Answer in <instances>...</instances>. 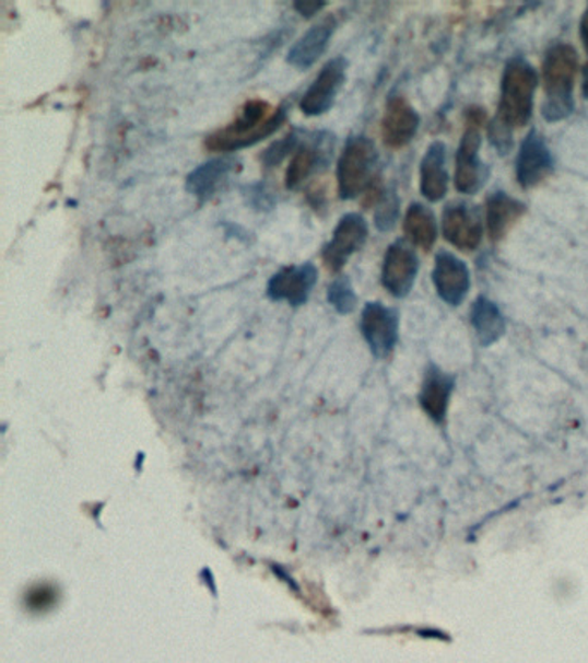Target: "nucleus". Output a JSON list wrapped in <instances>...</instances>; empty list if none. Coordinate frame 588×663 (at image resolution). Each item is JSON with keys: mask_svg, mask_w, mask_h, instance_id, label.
Instances as JSON below:
<instances>
[{"mask_svg": "<svg viewBox=\"0 0 588 663\" xmlns=\"http://www.w3.org/2000/svg\"><path fill=\"white\" fill-rule=\"evenodd\" d=\"M421 118L418 111L409 104L404 95H392L388 98L381 119V137L388 148L401 149L408 146L420 128Z\"/></svg>", "mask_w": 588, "mask_h": 663, "instance_id": "nucleus-14", "label": "nucleus"}, {"mask_svg": "<svg viewBox=\"0 0 588 663\" xmlns=\"http://www.w3.org/2000/svg\"><path fill=\"white\" fill-rule=\"evenodd\" d=\"M470 318L477 339L483 348L495 345L506 334V319L503 313L497 304L485 295H480L479 300L474 301Z\"/></svg>", "mask_w": 588, "mask_h": 663, "instance_id": "nucleus-21", "label": "nucleus"}, {"mask_svg": "<svg viewBox=\"0 0 588 663\" xmlns=\"http://www.w3.org/2000/svg\"><path fill=\"white\" fill-rule=\"evenodd\" d=\"M581 92H584V97L588 101V61L584 68V85H581Z\"/></svg>", "mask_w": 588, "mask_h": 663, "instance_id": "nucleus-29", "label": "nucleus"}, {"mask_svg": "<svg viewBox=\"0 0 588 663\" xmlns=\"http://www.w3.org/2000/svg\"><path fill=\"white\" fill-rule=\"evenodd\" d=\"M420 271L416 251L404 241L393 242L385 254L381 283L393 298H405L413 291Z\"/></svg>", "mask_w": 588, "mask_h": 663, "instance_id": "nucleus-9", "label": "nucleus"}, {"mask_svg": "<svg viewBox=\"0 0 588 663\" xmlns=\"http://www.w3.org/2000/svg\"><path fill=\"white\" fill-rule=\"evenodd\" d=\"M325 136V133H324ZM319 137L313 146H304L295 151L291 166L286 170V189L297 190L309 178L310 173L318 168V164H328L333 154V137Z\"/></svg>", "mask_w": 588, "mask_h": 663, "instance_id": "nucleus-19", "label": "nucleus"}, {"mask_svg": "<svg viewBox=\"0 0 588 663\" xmlns=\"http://www.w3.org/2000/svg\"><path fill=\"white\" fill-rule=\"evenodd\" d=\"M527 213V206L507 193H494L486 199V232L492 242L503 241Z\"/></svg>", "mask_w": 588, "mask_h": 663, "instance_id": "nucleus-20", "label": "nucleus"}, {"mask_svg": "<svg viewBox=\"0 0 588 663\" xmlns=\"http://www.w3.org/2000/svg\"><path fill=\"white\" fill-rule=\"evenodd\" d=\"M420 190L430 202H438L449 190V172H447L446 143L437 142L430 146L420 166Z\"/></svg>", "mask_w": 588, "mask_h": 663, "instance_id": "nucleus-17", "label": "nucleus"}, {"mask_svg": "<svg viewBox=\"0 0 588 663\" xmlns=\"http://www.w3.org/2000/svg\"><path fill=\"white\" fill-rule=\"evenodd\" d=\"M401 214V201L396 190L387 189L378 196L375 211V225L380 232H390Z\"/></svg>", "mask_w": 588, "mask_h": 663, "instance_id": "nucleus-24", "label": "nucleus"}, {"mask_svg": "<svg viewBox=\"0 0 588 663\" xmlns=\"http://www.w3.org/2000/svg\"><path fill=\"white\" fill-rule=\"evenodd\" d=\"M404 234L413 246L430 251L437 242V218L428 206L413 202L409 206L404 220Z\"/></svg>", "mask_w": 588, "mask_h": 663, "instance_id": "nucleus-22", "label": "nucleus"}, {"mask_svg": "<svg viewBox=\"0 0 588 663\" xmlns=\"http://www.w3.org/2000/svg\"><path fill=\"white\" fill-rule=\"evenodd\" d=\"M336 18L328 16L316 23V25L310 26L303 37L298 38L294 46L291 47L286 61L298 68V70L310 68L324 56L325 50L328 49L331 35L336 32Z\"/></svg>", "mask_w": 588, "mask_h": 663, "instance_id": "nucleus-18", "label": "nucleus"}, {"mask_svg": "<svg viewBox=\"0 0 588 663\" xmlns=\"http://www.w3.org/2000/svg\"><path fill=\"white\" fill-rule=\"evenodd\" d=\"M237 158H214V160L197 166L187 176V190L193 197H197L199 201H208L228 182L230 176L237 172Z\"/></svg>", "mask_w": 588, "mask_h": 663, "instance_id": "nucleus-16", "label": "nucleus"}, {"mask_svg": "<svg viewBox=\"0 0 588 663\" xmlns=\"http://www.w3.org/2000/svg\"><path fill=\"white\" fill-rule=\"evenodd\" d=\"M368 223L361 214L348 213L340 218L331 241L324 249V261L328 270L340 271L352 254L363 249L368 241Z\"/></svg>", "mask_w": 588, "mask_h": 663, "instance_id": "nucleus-7", "label": "nucleus"}, {"mask_svg": "<svg viewBox=\"0 0 588 663\" xmlns=\"http://www.w3.org/2000/svg\"><path fill=\"white\" fill-rule=\"evenodd\" d=\"M576 70H578V54L575 47L566 42H557L549 47L542 66L543 86H545L542 115L549 124L563 121L573 115Z\"/></svg>", "mask_w": 588, "mask_h": 663, "instance_id": "nucleus-2", "label": "nucleus"}, {"mask_svg": "<svg viewBox=\"0 0 588 663\" xmlns=\"http://www.w3.org/2000/svg\"><path fill=\"white\" fill-rule=\"evenodd\" d=\"M442 232L454 247L474 251L482 244V214L468 202H450L442 214Z\"/></svg>", "mask_w": 588, "mask_h": 663, "instance_id": "nucleus-8", "label": "nucleus"}, {"mask_svg": "<svg viewBox=\"0 0 588 663\" xmlns=\"http://www.w3.org/2000/svg\"><path fill=\"white\" fill-rule=\"evenodd\" d=\"M554 172V158L548 142L533 130L525 137L516 158V178L524 189H533Z\"/></svg>", "mask_w": 588, "mask_h": 663, "instance_id": "nucleus-10", "label": "nucleus"}, {"mask_svg": "<svg viewBox=\"0 0 588 663\" xmlns=\"http://www.w3.org/2000/svg\"><path fill=\"white\" fill-rule=\"evenodd\" d=\"M328 303L336 307L340 315H349L357 306V295L351 280L345 275H339L328 287Z\"/></svg>", "mask_w": 588, "mask_h": 663, "instance_id": "nucleus-23", "label": "nucleus"}, {"mask_svg": "<svg viewBox=\"0 0 588 663\" xmlns=\"http://www.w3.org/2000/svg\"><path fill=\"white\" fill-rule=\"evenodd\" d=\"M318 282V268L313 263H303L298 267L282 268L268 282V298L273 301H286L292 306H303L309 300L310 292Z\"/></svg>", "mask_w": 588, "mask_h": 663, "instance_id": "nucleus-12", "label": "nucleus"}, {"mask_svg": "<svg viewBox=\"0 0 588 663\" xmlns=\"http://www.w3.org/2000/svg\"><path fill=\"white\" fill-rule=\"evenodd\" d=\"M376 166H378V151L375 142L364 136L351 137L345 142L337 166L340 197L351 201L372 189L376 181Z\"/></svg>", "mask_w": 588, "mask_h": 663, "instance_id": "nucleus-4", "label": "nucleus"}, {"mask_svg": "<svg viewBox=\"0 0 588 663\" xmlns=\"http://www.w3.org/2000/svg\"><path fill=\"white\" fill-rule=\"evenodd\" d=\"M247 199H249L250 205L254 208L259 209H271L274 206V196L268 190L264 184H256L250 185L249 190H247Z\"/></svg>", "mask_w": 588, "mask_h": 663, "instance_id": "nucleus-26", "label": "nucleus"}, {"mask_svg": "<svg viewBox=\"0 0 588 663\" xmlns=\"http://www.w3.org/2000/svg\"><path fill=\"white\" fill-rule=\"evenodd\" d=\"M285 119V107L271 111L270 104L264 101H250L244 106L235 124L213 133L205 140V146L213 151H240L270 137L282 127Z\"/></svg>", "mask_w": 588, "mask_h": 663, "instance_id": "nucleus-3", "label": "nucleus"}, {"mask_svg": "<svg viewBox=\"0 0 588 663\" xmlns=\"http://www.w3.org/2000/svg\"><path fill=\"white\" fill-rule=\"evenodd\" d=\"M452 391L454 379L449 373L442 372L437 364H430L421 384L420 405L438 426L446 422Z\"/></svg>", "mask_w": 588, "mask_h": 663, "instance_id": "nucleus-15", "label": "nucleus"}, {"mask_svg": "<svg viewBox=\"0 0 588 663\" xmlns=\"http://www.w3.org/2000/svg\"><path fill=\"white\" fill-rule=\"evenodd\" d=\"M294 8L303 16L310 18L318 14L325 8V2H316V0H304V2H295Z\"/></svg>", "mask_w": 588, "mask_h": 663, "instance_id": "nucleus-27", "label": "nucleus"}, {"mask_svg": "<svg viewBox=\"0 0 588 663\" xmlns=\"http://www.w3.org/2000/svg\"><path fill=\"white\" fill-rule=\"evenodd\" d=\"M470 116L456 156V189L461 194L473 196L483 189L491 172L480 158V148H482L480 121L483 118V111L477 109V113L471 111Z\"/></svg>", "mask_w": 588, "mask_h": 663, "instance_id": "nucleus-5", "label": "nucleus"}, {"mask_svg": "<svg viewBox=\"0 0 588 663\" xmlns=\"http://www.w3.org/2000/svg\"><path fill=\"white\" fill-rule=\"evenodd\" d=\"M361 332L376 358H387L399 340V313L381 303H368L361 313Z\"/></svg>", "mask_w": 588, "mask_h": 663, "instance_id": "nucleus-6", "label": "nucleus"}, {"mask_svg": "<svg viewBox=\"0 0 588 663\" xmlns=\"http://www.w3.org/2000/svg\"><path fill=\"white\" fill-rule=\"evenodd\" d=\"M580 37H581V42H584L585 50H587V53H588V8L585 9L584 16H581Z\"/></svg>", "mask_w": 588, "mask_h": 663, "instance_id": "nucleus-28", "label": "nucleus"}, {"mask_svg": "<svg viewBox=\"0 0 588 663\" xmlns=\"http://www.w3.org/2000/svg\"><path fill=\"white\" fill-rule=\"evenodd\" d=\"M434 286L444 303L459 306L470 292V270L458 256L440 251L435 258Z\"/></svg>", "mask_w": 588, "mask_h": 663, "instance_id": "nucleus-13", "label": "nucleus"}, {"mask_svg": "<svg viewBox=\"0 0 588 663\" xmlns=\"http://www.w3.org/2000/svg\"><path fill=\"white\" fill-rule=\"evenodd\" d=\"M349 61L342 56L330 59L321 68L313 85L307 89L301 101V109L306 116H321L333 106L340 89L345 83Z\"/></svg>", "mask_w": 588, "mask_h": 663, "instance_id": "nucleus-11", "label": "nucleus"}, {"mask_svg": "<svg viewBox=\"0 0 588 663\" xmlns=\"http://www.w3.org/2000/svg\"><path fill=\"white\" fill-rule=\"evenodd\" d=\"M537 85L539 74L527 59L516 56L507 61L501 82L497 115L489 125V137L498 154L511 151L515 130L527 127L530 121Z\"/></svg>", "mask_w": 588, "mask_h": 663, "instance_id": "nucleus-1", "label": "nucleus"}, {"mask_svg": "<svg viewBox=\"0 0 588 663\" xmlns=\"http://www.w3.org/2000/svg\"><path fill=\"white\" fill-rule=\"evenodd\" d=\"M298 149V137L295 131L289 133V136L283 137V139L277 140V142L271 143L270 148L266 149L264 154H262V163H264L266 168H273V166H279L283 160L291 156V154H295V151Z\"/></svg>", "mask_w": 588, "mask_h": 663, "instance_id": "nucleus-25", "label": "nucleus"}]
</instances>
